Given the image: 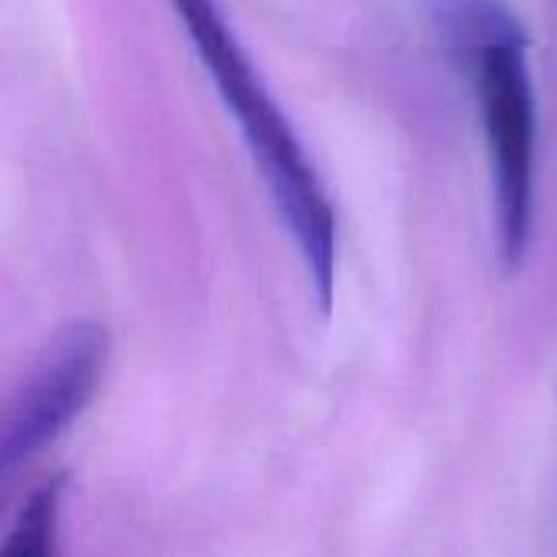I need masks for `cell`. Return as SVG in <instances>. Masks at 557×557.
Instances as JSON below:
<instances>
[{
  "instance_id": "cell-1",
  "label": "cell",
  "mask_w": 557,
  "mask_h": 557,
  "mask_svg": "<svg viewBox=\"0 0 557 557\" xmlns=\"http://www.w3.org/2000/svg\"><path fill=\"white\" fill-rule=\"evenodd\" d=\"M437 39L470 78L490 150L493 235L512 274L529 258L539 180V91L532 36L506 0H421Z\"/></svg>"
},
{
  "instance_id": "cell-2",
  "label": "cell",
  "mask_w": 557,
  "mask_h": 557,
  "mask_svg": "<svg viewBox=\"0 0 557 557\" xmlns=\"http://www.w3.org/2000/svg\"><path fill=\"white\" fill-rule=\"evenodd\" d=\"M173 7L186 23L199 59L215 82V91L245 134V144L271 189L281 222L307 264L320 310L330 313L336 294V209L310 153L255 72L238 36L228 29L219 3L173 0Z\"/></svg>"
},
{
  "instance_id": "cell-3",
  "label": "cell",
  "mask_w": 557,
  "mask_h": 557,
  "mask_svg": "<svg viewBox=\"0 0 557 557\" xmlns=\"http://www.w3.org/2000/svg\"><path fill=\"white\" fill-rule=\"evenodd\" d=\"M108 362V330L62 326L23 382L0 401V496L91 405Z\"/></svg>"
},
{
  "instance_id": "cell-4",
  "label": "cell",
  "mask_w": 557,
  "mask_h": 557,
  "mask_svg": "<svg viewBox=\"0 0 557 557\" xmlns=\"http://www.w3.org/2000/svg\"><path fill=\"white\" fill-rule=\"evenodd\" d=\"M65 486H69V476L59 473V476L46 480V483L26 499V506L20 509V516H16V522H13V529H10V539L0 545L3 555L46 557L52 552V542H55V519H59V506H62Z\"/></svg>"
}]
</instances>
